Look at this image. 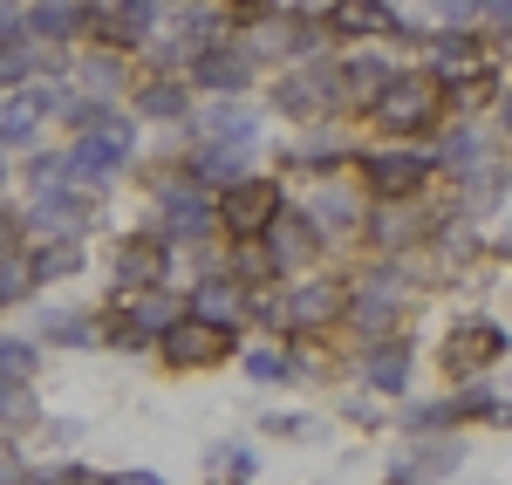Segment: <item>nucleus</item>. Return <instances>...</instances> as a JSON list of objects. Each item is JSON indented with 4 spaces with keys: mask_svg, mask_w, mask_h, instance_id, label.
Listing matches in <instances>:
<instances>
[{
    "mask_svg": "<svg viewBox=\"0 0 512 485\" xmlns=\"http://www.w3.org/2000/svg\"><path fill=\"white\" fill-rule=\"evenodd\" d=\"M362 117L376 123V137H390V144H424L451 117V89H444V76H437L431 62L424 69H396Z\"/></svg>",
    "mask_w": 512,
    "mask_h": 485,
    "instance_id": "nucleus-1",
    "label": "nucleus"
},
{
    "mask_svg": "<svg viewBox=\"0 0 512 485\" xmlns=\"http://www.w3.org/2000/svg\"><path fill=\"white\" fill-rule=\"evenodd\" d=\"M130 151H137V110H117V103H110V117L96 123V130H76V144L62 151V158H69V185L110 192L117 171L130 164Z\"/></svg>",
    "mask_w": 512,
    "mask_h": 485,
    "instance_id": "nucleus-2",
    "label": "nucleus"
},
{
    "mask_svg": "<svg viewBox=\"0 0 512 485\" xmlns=\"http://www.w3.org/2000/svg\"><path fill=\"white\" fill-rule=\"evenodd\" d=\"M267 103H274V117H287L294 130L349 117V110H342V89H335V69H328L321 55L315 62H287L274 76V89H267Z\"/></svg>",
    "mask_w": 512,
    "mask_h": 485,
    "instance_id": "nucleus-3",
    "label": "nucleus"
},
{
    "mask_svg": "<svg viewBox=\"0 0 512 485\" xmlns=\"http://www.w3.org/2000/svg\"><path fill=\"white\" fill-rule=\"evenodd\" d=\"M355 171H362V185L376 192V199H424L437 178V151H424V144H376V151H355Z\"/></svg>",
    "mask_w": 512,
    "mask_h": 485,
    "instance_id": "nucleus-4",
    "label": "nucleus"
},
{
    "mask_svg": "<svg viewBox=\"0 0 512 485\" xmlns=\"http://www.w3.org/2000/svg\"><path fill=\"white\" fill-rule=\"evenodd\" d=\"M280 205H287V185L267 178V171H246V178H233L219 192V233L226 240H260L280 219Z\"/></svg>",
    "mask_w": 512,
    "mask_h": 485,
    "instance_id": "nucleus-5",
    "label": "nucleus"
},
{
    "mask_svg": "<svg viewBox=\"0 0 512 485\" xmlns=\"http://www.w3.org/2000/svg\"><path fill=\"white\" fill-rule=\"evenodd\" d=\"M349 294L355 287L342 274H308V281L287 287V301H280V328L287 335H328V328L349 322Z\"/></svg>",
    "mask_w": 512,
    "mask_h": 485,
    "instance_id": "nucleus-6",
    "label": "nucleus"
},
{
    "mask_svg": "<svg viewBox=\"0 0 512 485\" xmlns=\"http://www.w3.org/2000/svg\"><path fill=\"white\" fill-rule=\"evenodd\" d=\"M328 41H417V21L396 0H321Z\"/></svg>",
    "mask_w": 512,
    "mask_h": 485,
    "instance_id": "nucleus-7",
    "label": "nucleus"
},
{
    "mask_svg": "<svg viewBox=\"0 0 512 485\" xmlns=\"http://www.w3.org/2000/svg\"><path fill=\"white\" fill-rule=\"evenodd\" d=\"M164 28V7L158 0H89V35L96 48H117V55H137L151 48Z\"/></svg>",
    "mask_w": 512,
    "mask_h": 485,
    "instance_id": "nucleus-8",
    "label": "nucleus"
},
{
    "mask_svg": "<svg viewBox=\"0 0 512 485\" xmlns=\"http://www.w3.org/2000/svg\"><path fill=\"white\" fill-rule=\"evenodd\" d=\"M117 322H110V342H123V349H144V342H158V335H171V328L185 322V301L171 294V287H144V294H117Z\"/></svg>",
    "mask_w": 512,
    "mask_h": 485,
    "instance_id": "nucleus-9",
    "label": "nucleus"
},
{
    "mask_svg": "<svg viewBox=\"0 0 512 485\" xmlns=\"http://www.w3.org/2000/svg\"><path fill=\"white\" fill-rule=\"evenodd\" d=\"M349 328L376 349V342H396V328H403V281L396 274H376V281H362L349 294Z\"/></svg>",
    "mask_w": 512,
    "mask_h": 485,
    "instance_id": "nucleus-10",
    "label": "nucleus"
},
{
    "mask_svg": "<svg viewBox=\"0 0 512 485\" xmlns=\"http://www.w3.org/2000/svg\"><path fill=\"white\" fill-rule=\"evenodd\" d=\"M512 349V335L499 322H485V315H472V322H458L451 335H444V349H437V363L451 369V376H478V369H492L499 356Z\"/></svg>",
    "mask_w": 512,
    "mask_h": 485,
    "instance_id": "nucleus-11",
    "label": "nucleus"
},
{
    "mask_svg": "<svg viewBox=\"0 0 512 485\" xmlns=\"http://www.w3.org/2000/svg\"><path fill=\"white\" fill-rule=\"evenodd\" d=\"M437 219L424 212V199H376V219H369V246L376 253H410V246H431Z\"/></svg>",
    "mask_w": 512,
    "mask_h": 485,
    "instance_id": "nucleus-12",
    "label": "nucleus"
},
{
    "mask_svg": "<svg viewBox=\"0 0 512 485\" xmlns=\"http://www.w3.org/2000/svg\"><path fill=\"white\" fill-rule=\"evenodd\" d=\"M171 253H178V246L164 240L158 226H151V233H130V240L117 246V294L171 287Z\"/></svg>",
    "mask_w": 512,
    "mask_h": 485,
    "instance_id": "nucleus-13",
    "label": "nucleus"
},
{
    "mask_svg": "<svg viewBox=\"0 0 512 485\" xmlns=\"http://www.w3.org/2000/svg\"><path fill=\"white\" fill-rule=\"evenodd\" d=\"M158 349H164V363H171V369H219L226 356H233V328L185 315L171 335H158Z\"/></svg>",
    "mask_w": 512,
    "mask_h": 485,
    "instance_id": "nucleus-14",
    "label": "nucleus"
},
{
    "mask_svg": "<svg viewBox=\"0 0 512 485\" xmlns=\"http://www.w3.org/2000/svg\"><path fill=\"white\" fill-rule=\"evenodd\" d=\"M185 82H192V89H212V96H246V89L260 82V62L226 35V41H212L192 69H185Z\"/></svg>",
    "mask_w": 512,
    "mask_h": 485,
    "instance_id": "nucleus-15",
    "label": "nucleus"
},
{
    "mask_svg": "<svg viewBox=\"0 0 512 485\" xmlns=\"http://www.w3.org/2000/svg\"><path fill=\"white\" fill-rule=\"evenodd\" d=\"M267 246H274L280 274H301V267H315V260H321L328 233H321V219L308 212V205H280V219L267 226Z\"/></svg>",
    "mask_w": 512,
    "mask_h": 485,
    "instance_id": "nucleus-16",
    "label": "nucleus"
},
{
    "mask_svg": "<svg viewBox=\"0 0 512 485\" xmlns=\"http://www.w3.org/2000/svg\"><path fill=\"white\" fill-rule=\"evenodd\" d=\"M89 219H96V205L82 199L76 185L35 192V212H28V226H35L41 240H82V233H89Z\"/></svg>",
    "mask_w": 512,
    "mask_h": 485,
    "instance_id": "nucleus-17",
    "label": "nucleus"
},
{
    "mask_svg": "<svg viewBox=\"0 0 512 485\" xmlns=\"http://www.w3.org/2000/svg\"><path fill=\"white\" fill-rule=\"evenodd\" d=\"M185 315H198V322H219V328H233L253 315V287H239L233 274H205V281L185 294Z\"/></svg>",
    "mask_w": 512,
    "mask_h": 485,
    "instance_id": "nucleus-18",
    "label": "nucleus"
},
{
    "mask_svg": "<svg viewBox=\"0 0 512 485\" xmlns=\"http://www.w3.org/2000/svg\"><path fill=\"white\" fill-rule=\"evenodd\" d=\"M328 69H335V89H342V110H355V117H362V110L383 96V82L396 76V62L369 55V48H355V55H335Z\"/></svg>",
    "mask_w": 512,
    "mask_h": 485,
    "instance_id": "nucleus-19",
    "label": "nucleus"
},
{
    "mask_svg": "<svg viewBox=\"0 0 512 485\" xmlns=\"http://www.w3.org/2000/svg\"><path fill=\"white\" fill-rule=\"evenodd\" d=\"M137 123H192V82L185 76H137L130 82Z\"/></svg>",
    "mask_w": 512,
    "mask_h": 485,
    "instance_id": "nucleus-20",
    "label": "nucleus"
},
{
    "mask_svg": "<svg viewBox=\"0 0 512 485\" xmlns=\"http://www.w3.org/2000/svg\"><path fill=\"white\" fill-rule=\"evenodd\" d=\"M349 144L342 137H328V123H308V137H294L287 151H280V164L294 171V178H335V171H349Z\"/></svg>",
    "mask_w": 512,
    "mask_h": 485,
    "instance_id": "nucleus-21",
    "label": "nucleus"
},
{
    "mask_svg": "<svg viewBox=\"0 0 512 485\" xmlns=\"http://www.w3.org/2000/svg\"><path fill=\"white\" fill-rule=\"evenodd\" d=\"M21 28L48 48H69V41L89 35V0H35L28 14H21Z\"/></svg>",
    "mask_w": 512,
    "mask_h": 485,
    "instance_id": "nucleus-22",
    "label": "nucleus"
},
{
    "mask_svg": "<svg viewBox=\"0 0 512 485\" xmlns=\"http://www.w3.org/2000/svg\"><path fill=\"white\" fill-rule=\"evenodd\" d=\"M192 123H198V144H239V151H253V137H260V117L239 96H219L205 117L192 110Z\"/></svg>",
    "mask_w": 512,
    "mask_h": 485,
    "instance_id": "nucleus-23",
    "label": "nucleus"
},
{
    "mask_svg": "<svg viewBox=\"0 0 512 485\" xmlns=\"http://www.w3.org/2000/svg\"><path fill=\"white\" fill-rule=\"evenodd\" d=\"M362 376H369V390L403 397V390H410V342H403V335H396V342H376V349L362 356Z\"/></svg>",
    "mask_w": 512,
    "mask_h": 485,
    "instance_id": "nucleus-24",
    "label": "nucleus"
},
{
    "mask_svg": "<svg viewBox=\"0 0 512 485\" xmlns=\"http://www.w3.org/2000/svg\"><path fill=\"white\" fill-rule=\"evenodd\" d=\"M185 171H192L205 192H226L233 178H246V151L239 144H198L192 158H185Z\"/></svg>",
    "mask_w": 512,
    "mask_h": 485,
    "instance_id": "nucleus-25",
    "label": "nucleus"
},
{
    "mask_svg": "<svg viewBox=\"0 0 512 485\" xmlns=\"http://www.w3.org/2000/svg\"><path fill=\"white\" fill-rule=\"evenodd\" d=\"M485 158H492V137H485L478 123H458V130H444V144H437V171H451V178L478 171Z\"/></svg>",
    "mask_w": 512,
    "mask_h": 485,
    "instance_id": "nucleus-26",
    "label": "nucleus"
},
{
    "mask_svg": "<svg viewBox=\"0 0 512 485\" xmlns=\"http://www.w3.org/2000/svg\"><path fill=\"white\" fill-rule=\"evenodd\" d=\"M76 69H82V89H89V96H103V103L130 89V69H123L117 48H96V41H89V55H82Z\"/></svg>",
    "mask_w": 512,
    "mask_h": 485,
    "instance_id": "nucleus-27",
    "label": "nucleus"
},
{
    "mask_svg": "<svg viewBox=\"0 0 512 485\" xmlns=\"http://www.w3.org/2000/svg\"><path fill=\"white\" fill-rule=\"evenodd\" d=\"M308 212L321 219L328 240H335V233H355V219H362V205L349 199V185H335V178H321V192L308 199Z\"/></svg>",
    "mask_w": 512,
    "mask_h": 485,
    "instance_id": "nucleus-28",
    "label": "nucleus"
},
{
    "mask_svg": "<svg viewBox=\"0 0 512 485\" xmlns=\"http://www.w3.org/2000/svg\"><path fill=\"white\" fill-rule=\"evenodd\" d=\"M233 281L239 287L280 281V260H274V246H267V233H260V240H233Z\"/></svg>",
    "mask_w": 512,
    "mask_h": 485,
    "instance_id": "nucleus-29",
    "label": "nucleus"
},
{
    "mask_svg": "<svg viewBox=\"0 0 512 485\" xmlns=\"http://www.w3.org/2000/svg\"><path fill=\"white\" fill-rule=\"evenodd\" d=\"M28 260H35V281H69L82 274V240H41Z\"/></svg>",
    "mask_w": 512,
    "mask_h": 485,
    "instance_id": "nucleus-30",
    "label": "nucleus"
},
{
    "mask_svg": "<svg viewBox=\"0 0 512 485\" xmlns=\"http://www.w3.org/2000/svg\"><path fill=\"white\" fill-rule=\"evenodd\" d=\"M458 458H465V445H458V438H437V445H424L417 458H410V479H431V472H458Z\"/></svg>",
    "mask_w": 512,
    "mask_h": 485,
    "instance_id": "nucleus-31",
    "label": "nucleus"
},
{
    "mask_svg": "<svg viewBox=\"0 0 512 485\" xmlns=\"http://www.w3.org/2000/svg\"><path fill=\"white\" fill-rule=\"evenodd\" d=\"M35 287V260L28 253H0V301H21Z\"/></svg>",
    "mask_w": 512,
    "mask_h": 485,
    "instance_id": "nucleus-32",
    "label": "nucleus"
},
{
    "mask_svg": "<svg viewBox=\"0 0 512 485\" xmlns=\"http://www.w3.org/2000/svg\"><path fill=\"white\" fill-rule=\"evenodd\" d=\"M28 185H35V192L69 185V158H62V151H35V158H28Z\"/></svg>",
    "mask_w": 512,
    "mask_h": 485,
    "instance_id": "nucleus-33",
    "label": "nucleus"
},
{
    "mask_svg": "<svg viewBox=\"0 0 512 485\" xmlns=\"http://www.w3.org/2000/svg\"><path fill=\"white\" fill-rule=\"evenodd\" d=\"M48 342H69V349H89V342H96V328L82 322V315H48Z\"/></svg>",
    "mask_w": 512,
    "mask_h": 485,
    "instance_id": "nucleus-34",
    "label": "nucleus"
},
{
    "mask_svg": "<svg viewBox=\"0 0 512 485\" xmlns=\"http://www.w3.org/2000/svg\"><path fill=\"white\" fill-rule=\"evenodd\" d=\"M403 424H410V431H437V424H458V397H451V404H410V410H403Z\"/></svg>",
    "mask_w": 512,
    "mask_h": 485,
    "instance_id": "nucleus-35",
    "label": "nucleus"
},
{
    "mask_svg": "<svg viewBox=\"0 0 512 485\" xmlns=\"http://www.w3.org/2000/svg\"><path fill=\"white\" fill-rule=\"evenodd\" d=\"M0 376H7V383L35 376V342H0Z\"/></svg>",
    "mask_w": 512,
    "mask_h": 485,
    "instance_id": "nucleus-36",
    "label": "nucleus"
},
{
    "mask_svg": "<svg viewBox=\"0 0 512 485\" xmlns=\"http://www.w3.org/2000/svg\"><path fill=\"white\" fill-rule=\"evenodd\" d=\"M246 376H260V383H287V376H294V363H287V356H274V349H253V356H246Z\"/></svg>",
    "mask_w": 512,
    "mask_h": 485,
    "instance_id": "nucleus-37",
    "label": "nucleus"
},
{
    "mask_svg": "<svg viewBox=\"0 0 512 485\" xmlns=\"http://www.w3.org/2000/svg\"><path fill=\"white\" fill-rule=\"evenodd\" d=\"M28 485H103L96 472H82V465H48V472H35Z\"/></svg>",
    "mask_w": 512,
    "mask_h": 485,
    "instance_id": "nucleus-38",
    "label": "nucleus"
},
{
    "mask_svg": "<svg viewBox=\"0 0 512 485\" xmlns=\"http://www.w3.org/2000/svg\"><path fill=\"white\" fill-rule=\"evenodd\" d=\"M267 431H280V438H308L315 424H308V417H294V410H280V417H267Z\"/></svg>",
    "mask_w": 512,
    "mask_h": 485,
    "instance_id": "nucleus-39",
    "label": "nucleus"
},
{
    "mask_svg": "<svg viewBox=\"0 0 512 485\" xmlns=\"http://www.w3.org/2000/svg\"><path fill=\"white\" fill-rule=\"evenodd\" d=\"M485 21H492V35H512V0H485Z\"/></svg>",
    "mask_w": 512,
    "mask_h": 485,
    "instance_id": "nucleus-40",
    "label": "nucleus"
},
{
    "mask_svg": "<svg viewBox=\"0 0 512 485\" xmlns=\"http://www.w3.org/2000/svg\"><path fill=\"white\" fill-rule=\"evenodd\" d=\"M219 465H226V472H239V479H246V472H253V451H219Z\"/></svg>",
    "mask_w": 512,
    "mask_h": 485,
    "instance_id": "nucleus-41",
    "label": "nucleus"
},
{
    "mask_svg": "<svg viewBox=\"0 0 512 485\" xmlns=\"http://www.w3.org/2000/svg\"><path fill=\"white\" fill-rule=\"evenodd\" d=\"M499 137H512V82L499 89Z\"/></svg>",
    "mask_w": 512,
    "mask_h": 485,
    "instance_id": "nucleus-42",
    "label": "nucleus"
},
{
    "mask_svg": "<svg viewBox=\"0 0 512 485\" xmlns=\"http://www.w3.org/2000/svg\"><path fill=\"white\" fill-rule=\"evenodd\" d=\"M103 485H164L158 472H117V479H103Z\"/></svg>",
    "mask_w": 512,
    "mask_h": 485,
    "instance_id": "nucleus-43",
    "label": "nucleus"
},
{
    "mask_svg": "<svg viewBox=\"0 0 512 485\" xmlns=\"http://www.w3.org/2000/svg\"><path fill=\"white\" fill-rule=\"evenodd\" d=\"M14 226H21V219H7V212H0V253H14Z\"/></svg>",
    "mask_w": 512,
    "mask_h": 485,
    "instance_id": "nucleus-44",
    "label": "nucleus"
},
{
    "mask_svg": "<svg viewBox=\"0 0 512 485\" xmlns=\"http://www.w3.org/2000/svg\"><path fill=\"white\" fill-rule=\"evenodd\" d=\"M499 424H512V390H506V397H499Z\"/></svg>",
    "mask_w": 512,
    "mask_h": 485,
    "instance_id": "nucleus-45",
    "label": "nucleus"
},
{
    "mask_svg": "<svg viewBox=\"0 0 512 485\" xmlns=\"http://www.w3.org/2000/svg\"><path fill=\"white\" fill-rule=\"evenodd\" d=\"M499 253H506V260H512V233H506V240H499Z\"/></svg>",
    "mask_w": 512,
    "mask_h": 485,
    "instance_id": "nucleus-46",
    "label": "nucleus"
},
{
    "mask_svg": "<svg viewBox=\"0 0 512 485\" xmlns=\"http://www.w3.org/2000/svg\"><path fill=\"white\" fill-rule=\"evenodd\" d=\"M390 485H417V479H390Z\"/></svg>",
    "mask_w": 512,
    "mask_h": 485,
    "instance_id": "nucleus-47",
    "label": "nucleus"
},
{
    "mask_svg": "<svg viewBox=\"0 0 512 485\" xmlns=\"http://www.w3.org/2000/svg\"><path fill=\"white\" fill-rule=\"evenodd\" d=\"M0 178H7V164H0Z\"/></svg>",
    "mask_w": 512,
    "mask_h": 485,
    "instance_id": "nucleus-48",
    "label": "nucleus"
}]
</instances>
